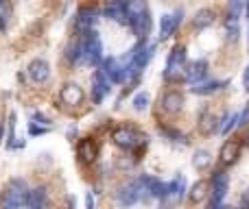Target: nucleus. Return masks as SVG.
<instances>
[{
	"label": "nucleus",
	"mask_w": 249,
	"mask_h": 209,
	"mask_svg": "<svg viewBox=\"0 0 249 209\" xmlns=\"http://www.w3.org/2000/svg\"><path fill=\"white\" fill-rule=\"evenodd\" d=\"M188 64V52H186V46H179L177 44L171 52H168L166 59V68L162 70V79L166 83H179L184 79V68Z\"/></svg>",
	"instance_id": "1"
},
{
	"label": "nucleus",
	"mask_w": 249,
	"mask_h": 209,
	"mask_svg": "<svg viewBox=\"0 0 249 209\" xmlns=\"http://www.w3.org/2000/svg\"><path fill=\"white\" fill-rule=\"evenodd\" d=\"M81 46H83V59L88 61L90 65L99 68L103 64V42H101V35L96 33L94 29L90 31H83V39H81Z\"/></svg>",
	"instance_id": "2"
},
{
	"label": "nucleus",
	"mask_w": 249,
	"mask_h": 209,
	"mask_svg": "<svg viewBox=\"0 0 249 209\" xmlns=\"http://www.w3.org/2000/svg\"><path fill=\"white\" fill-rule=\"evenodd\" d=\"M26 194H29L26 181L24 179H13L11 183H9V188L4 190V194L0 196V207L2 209H20V207H24Z\"/></svg>",
	"instance_id": "3"
},
{
	"label": "nucleus",
	"mask_w": 249,
	"mask_h": 209,
	"mask_svg": "<svg viewBox=\"0 0 249 209\" xmlns=\"http://www.w3.org/2000/svg\"><path fill=\"white\" fill-rule=\"evenodd\" d=\"M112 140L118 148H124V150H136L146 144V135L138 133L136 129H131V127H118L116 131L112 133Z\"/></svg>",
	"instance_id": "4"
},
{
	"label": "nucleus",
	"mask_w": 249,
	"mask_h": 209,
	"mask_svg": "<svg viewBox=\"0 0 249 209\" xmlns=\"http://www.w3.org/2000/svg\"><path fill=\"white\" fill-rule=\"evenodd\" d=\"M116 201L121 207H133L138 201H144V190L138 181H131L116 192Z\"/></svg>",
	"instance_id": "5"
},
{
	"label": "nucleus",
	"mask_w": 249,
	"mask_h": 209,
	"mask_svg": "<svg viewBox=\"0 0 249 209\" xmlns=\"http://www.w3.org/2000/svg\"><path fill=\"white\" fill-rule=\"evenodd\" d=\"M228 185H230V177L223 170L214 172L212 175V201H210V209H216L223 203L225 194H228Z\"/></svg>",
	"instance_id": "6"
},
{
	"label": "nucleus",
	"mask_w": 249,
	"mask_h": 209,
	"mask_svg": "<svg viewBox=\"0 0 249 209\" xmlns=\"http://www.w3.org/2000/svg\"><path fill=\"white\" fill-rule=\"evenodd\" d=\"M138 183L142 185V190H144V201H149V198H166V183H162L160 179H155V177L151 175H142L140 179H138Z\"/></svg>",
	"instance_id": "7"
},
{
	"label": "nucleus",
	"mask_w": 249,
	"mask_h": 209,
	"mask_svg": "<svg viewBox=\"0 0 249 209\" xmlns=\"http://www.w3.org/2000/svg\"><path fill=\"white\" fill-rule=\"evenodd\" d=\"M101 20V11L96 7H81L77 11V16H74V26H77V31H90L94 29V24Z\"/></svg>",
	"instance_id": "8"
},
{
	"label": "nucleus",
	"mask_w": 249,
	"mask_h": 209,
	"mask_svg": "<svg viewBox=\"0 0 249 209\" xmlns=\"http://www.w3.org/2000/svg\"><path fill=\"white\" fill-rule=\"evenodd\" d=\"M101 72L107 77L109 83H114V85H118V83H124V70L123 65L118 64V59H114V57H107V59H103V64L99 65Z\"/></svg>",
	"instance_id": "9"
},
{
	"label": "nucleus",
	"mask_w": 249,
	"mask_h": 209,
	"mask_svg": "<svg viewBox=\"0 0 249 209\" xmlns=\"http://www.w3.org/2000/svg\"><path fill=\"white\" fill-rule=\"evenodd\" d=\"M26 74H29V79L33 83H46L48 81V77H51V65H48V61L46 59H33L29 64V68H26Z\"/></svg>",
	"instance_id": "10"
},
{
	"label": "nucleus",
	"mask_w": 249,
	"mask_h": 209,
	"mask_svg": "<svg viewBox=\"0 0 249 209\" xmlns=\"http://www.w3.org/2000/svg\"><path fill=\"white\" fill-rule=\"evenodd\" d=\"M184 79L188 83H193V85L206 81V79H208V61L206 59H199V61H195V64H186Z\"/></svg>",
	"instance_id": "11"
},
{
	"label": "nucleus",
	"mask_w": 249,
	"mask_h": 209,
	"mask_svg": "<svg viewBox=\"0 0 249 209\" xmlns=\"http://www.w3.org/2000/svg\"><path fill=\"white\" fill-rule=\"evenodd\" d=\"M160 103H162V109L166 111V113L175 115L184 109V94L177 92V90H168V92H164V96H162Z\"/></svg>",
	"instance_id": "12"
},
{
	"label": "nucleus",
	"mask_w": 249,
	"mask_h": 209,
	"mask_svg": "<svg viewBox=\"0 0 249 209\" xmlns=\"http://www.w3.org/2000/svg\"><path fill=\"white\" fill-rule=\"evenodd\" d=\"M83 98H86V94H83V90L77 85V83H68V85H64L61 87V92H59V100L64 105H68V107L81 105Z\"/></svg>",
	"instance_id": "13"
},
{
	"label": "nucleus",
	"mask_w": 249,
	"mask_h": 209,
	"mask_svg": "<svg viewBox=\"0 0 249 209\" xmlns=\"http://www.w3.org/2000/svg\"><path fill=\"white\" fill-rule=\"evenodd\" d=\"M112 83L107 81V77H105L101 70H96L94 72V85H92V100H94L96 105L103 103V98L109 94V90H112Z\"/></svg>",
	"instance_id": "14"
},
{
	"label": "nucleus",
	"mask_w": 249,
	"mask_h": 209,
	"mask_svg": "<svg viewBox=\"0 0 249 209\" xmlns=\"http://www.w3.org/2000/svg\"><path fill=\"white\" fill-rule=\"evenodd\" d=\"M199 131H201L203 135H214L216 131H221L219 118H216L210 109H203L201 115H199Z\"/></svg>",
	"instance_id": "15"
},
{
	"label": "nucleus",
	"mask_w": 249,
	"mask_h": 209,
	"mask_svg": "<svg viewBox=\"0 0 249 209\" xmlns=\"http://www.w3.org/2000/svg\"><path fill=\"white\" fill-rule=\"evenodd\" d=\"M24 207L26 209H48V194H46V190H44V188L29 190Z\"/></svg>",
	"instance_id": "16"
},
{
	"label": "nucleus",
	"mask_w": 249,
	"mask_h": 209,
	"mask_svg": "<svg viewBox=\"0 0 249 209\" xmlns=\"http://www.w3.org/2000/svg\"><path fill=\"white\" fill-rule=\"evenodd\" d=\"M214 20H216V13L212 11V9L203 7V9H199V11L195 13V17H193V26H195L197 31L210 29V26L214 24Z\"/></svg>",
	"instance_id": "17"
},
{
	"label": "nucleus",
	"mask_w": 249,
	"mask_h": 209,
	"mask_svg": "<svg viewBox=\"0 0 249 209\" xmlns=\"http://www.w3.org/2000/svg\"><path fill=\"white\" fill-rule=\"evenodd\" d=\"M228 85V81H201V83H197V85H193L190 87V92L193 94H197V96H210V94H214V92H219V90H223V87Z\"/></svg>",
	"instance_id": "18"
},
{
	"label": "nucleus",
	"mask_w": 249,
	"mask_h": 209,
	"mask_svg": "<svg viewBox=\"0 0 249 209\" xmlns=\"http://www.w3.org/2000/svg\"><path fill=\"white\" fill-rule=\"evenodd\" d=\"M238 153H241V144L234 140L225 142L223 148H221V163L223 166H230V163H234L238 159Z\"/></svg>",
	"instance_id": "19"
},
{
	"label": "nucleus",
	"mask_w": 249,
	"mask_h": 209,
	"mask_svg": "<svg viewBox=\"0 0 249 209\" xmlns=\"http://www.w3.org/2000/svg\"><path fill=\"white\" fill-rule=\"evenodd\" d=\"M77 155H79V159H81L83 163H90V161H94V157H96V146H94V142L92 140H81L77 144Z\"/></svg>",
	"instance_id": "20"
},
{
	"label": "nucleus",
	"mask_w": 249,
	"mask_h": 209,
	"mask_svg": "<svg viewBox=\"0 0 249 209\" xmlns=\"http://www.w3.org/2000/svg\"><path fill=\"white\" fill-rule=\"evenodd\" d=\"M184 194H186V177H175L171 183H166V198H181Z\"/></svg>",
	"instance_id": "21"
},
{
	"label": "nucleus",
	"mask_w": 249,
	"mask_h": 209,
	"mask_svg": "<svg viewBox=\"0 0 249 209\" xmlns=\"http://www.w3.org/2000/svg\"><path fill=\"white\" fill-rule=\"evenodd\" d=\"M177 31V26H175V22H173V16L171 13H166V16H162L160 17V39H168V37H173V33Z\"/></svg>",
	"instance_id": "22"
},
{
	"label": "nucleus",
	"mask_w": 249,
	"mask_h": 209,
	"mask_svg": "<svg viewBox=\"0 0 249 209\" xmlns=\"http://www.w3.org/2000/svg\"><path fill=\"white\" fill-rule=\"evenodd\" d=\"M66 61H68V64H79V61H83V46H81V42L68 44V48H66Z\"/></svg>",
	"instance_id": "23"
},
{
	"label": "nucleus",
	"mask_w": 249,
	"mask_h": 209,
	"mask_svg": "<svg viewBox=\"0 0 249 209\" xmlns=\"http://www.w3.org/2000/svg\"><path fill=\"white\" fill-rule=\"evenodd\" d=\"M193 163H195V168L197 170H208L210 168V163H212V155L208 153V150H197L195 153V159H193Z\"/></svg>",
	"instance_id": "24"
},
{
	"label": "nucleus",
	"mask_w": 249,
	"mask_h": 209,
	"mask_svg": "<svg viewBox=\"0 0 249 209\" xmlns=\"http://www.w3.org/2000/svg\"><path fill=\"white\" fill-rule=\"evenodd\" d=\"M146 0H129L127 9H124V16H142L146 11Z\"/></svg>",
	"instance_id": "25"
},
{
	"label": "nucleus",
	"mask_w": 249,
	"mask_h": 209,
	"mask_svg": "<svg viewBox=\"0 0 249 209\" xmlns=\"http://www.w3.org/2000/svg\"><path fill=\"white\" fill-rule=\"evenodd\" d=\"M243 2L245 0H230L228 2V22H238L243 13Z\"/></svg>",
	"instance_id": "26"
},
{
	"label": "nucleus",
	"mask_w": 249,
	"mask_h": 209,
	"mask_svg": "<svg viewBox=\"0 0 249 209\" xmlns=\"http://www.w3.org/2000/svg\"><path fill=\"white\" fill-rule=\"evenodd\" d=\"M206 190H208V183L206 181H197L190 190V203H199L206 198Z\"/></svg>",
	"instance_id": "27"
},
{
	"label": "nucleus",
	"mask_w": 249,
	"mask_h": 209,
	"mask_svg": "<svg viewBox=\"0 0 249 209\" xmlns=\"http://www.w3.org/2000/svg\"><path fill=\"white\" fill-rule=\"evenodd\" d=\"M131 105L136 111H144L146 107H149V94H146V92H138V94L133 96Z\"/></svg>",
	"instance_id": "28"
},
{
	"label": "nucleus",
	"mask_w": 249,
	"mask_h": 209,
	"mask_svg": "<svg viewBox=\"0 0 249 209\" xmlns=\"http://www.w3.org/2000/svg\"><path fill=\"white\" fill-rule=\"evenodd\" d=\"M225 33H228V39H230V42H236L238 35H241L238 22H225Z\"/></svg>",
	"instance_id": "29"
},
{
	"label": "nucleus",
	"mask_w": 249,
	"mask_h": 209,
	"mask_svg": "<svg viewBox=\"0 0 249 209\" xmlns=\"http://www.w3.org/2000/svg\"><path fill=\"white\" fill-rule=\"evenodd\" d=\"M234 127H238V113L225 115V124H223V127H221V133H223V135H228V133L232 131Z\"/></svg>",
	"instance_id": "30"
},
{
	"label": "nucleus",
	"mask_w": 249,
	"mask_h": 209,
	"mask_svg": "<svg viewBox=\"0 0 249 209\" xmlns=\"http://www.w3.org/2000/svg\"><path fill=\"white\" fill-rule=\"evenodd\" d=\"M160 133H162L164 137H168L171 142H181L184 140V135H181L177 129H168V127H160Z\"/></svg>",
	"instance_id": "31"
},
{
	"label": "nucleus",
	"mask_w": 249,
	"mask_h": 209,
	"mask_svg": "<svg viewBox=\"0 0 249 209\" xmlns=\"http://www.w3.org/2000/svg\"><path fill=\"white\" fill-rule=\"evenodd\" d=\"M7 29H9V11L4 0H0V33H4Z\"/></svg>",
	"instance_id": "32"
},
{
	"label": "nucleus",
	"mask_w": 249,
	"mask_h": 209,
	"mask_svg": "<svg viewBox=\"0 0 249 209\" xmlns=\"http://www.w3.org/2000/svg\"><path fill=\"white\" fill-rule=\"evenodd\" d=\"M13 140H16V113H9V140H7L9 148H13Z\"/></svg>",
	"instance_id": "33"
},
{
	"label": "nucleus",
	"mask_w": 249,
	"mask_h": 209,
	"mask_svg": "<svg viewBox=\"0 0 249 209\" xmlns=\"http://www.w3.org/2000/svg\"><path fill=\"white\" fill-rule=\"evenodd\" d=\"M29 133L31 135H44V133H48V127H42V124H37V122H31Z\"/></svg>",
	"instance_id": "34"
},
{
	"label": "nucleus",
	"mask_w": 249,
	"mask_h": 209,
	"mask_svg": "<svg viewBox=\"0 0 249 209\" xmlns=\"http://www.w3.org/2000/svg\"><path fill=\"white\" fill-rule=\"evenodd\" d=\"M31 120H33V122H39L42 127H48V124H51V120H48L44 113H39V111H35V113L31 115Z\"/></svg>",
	"instance_id": "35"
},
{
	"label": "nucleus",
	"mask_w": 249,
	"mask_h": 209,
	"mask_svg": "<svg viewBox=\"0 0 249 209\" xmlns=\"http://www.w3.org/2000/svg\"><path fill=\"white\" fill-rule=\"evenodd\" d=\"M171 16H173V22H175V26H177V29H179V24H181V22H184V9L179 7L175 13H171Z\"/></svg>",
	"instance_id": "36"
},
{
	"label": "nucleus",
	"mask_w": 249,
	"mask_h": 209,
	"mask_svg": "<svg viewBox=\"0 0 249 209\" xmlns=\"http://www.w3.org/2000/svg\"><path fill=\"white\" fill-rule=\"evenodd\" d=\"M245 124H249V105L245 107L243 113H238V127H245Z\"/></svg>",
	"instance_id": "37"
},
{
	"label": "nucleus",
	"mask_w": 249,
	"mask_h": 209,
	"mask_svg": "<svg viewBox=\"0 0 249 209\" xmlns=\"http://www.w3.org/2000/svg\"><path fill=\"white\" fill-rule=\"evenodd\" d=\"M243 85H245V90L249 92V65L245 68V74H243Z\"/></svg>",
	"instance_id": "38"
},
{
	"label": "nucleus",
	"mask_w": 249,
	"mask_h": 209,
	"mask_svg": "<svg viewBox=\"0 0 249 209\" xmlns=\"http://www.w3.org/2000/svg\"><path fill=\"white\" fill-rule=\"evenodd\" d=\"M86 205L88 209H94V194H88L86 196Z\"/></svg>",
	"instance_id": "39"
},
{
	"label": "nucleus",
	"mask_w": 249,
	"mask_h": 209,
	"mask_svg": "<svg viewBox=\"0 0 249 209\" xmlns=\"http://www.w3.org/2000/svg\"><path fill=\"white\" fill-rule=\"evenodd\" d=\"M245 13H247V20H249V0H245Z\"/></svg>",
	"instance_id": "40"
},
{
	"label": "nucleus",
	"mask_w": 249,
	"mask_h": 209,
	"mask_svg": "<svg viewBox=\"0 0 249 209\" xmlns=\"http://www.w3.org/2000/svg\"><path fill=\"white\" fill-rule=\"evenodd\" d=\"M0 140H2V124H0Z\"/></svg>",
	"instance_id": "41"
}]
</instances>
